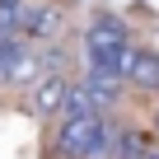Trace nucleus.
Instances as JSON below:
<instances>
[{
    "label": "nucleus",
    "mask_w": 159,
    "mask_h": 159,
    "mask_svg": "<svg viewBox=\"0 0 159 159\" xmlns=\"http://www.w3.org/2000/svg\"><path fill=\"white\" fill-rule=\"evenodd\" d=\"M28 5L33 0H0V33L5 38H19V28L28 19Z\"/></svg>",
    "instance_id": "0eeeda50"
},
{
    "label": "nucleus",
    "mask_w": 159,
    "mask_h": 159,
    "mask_svg": "<svg viewBox=\"0 0 159 159\" xmlns=\"http://www.w3.org/2000/svg\"><path fill=\"white\" fill-rule=\"evenodd\" d=\"M126 84H140V89H154V94H159V56H154L150 47H136V52H131Z\"/></svg>",
    "instance_id": "39448f33"
},
{
    "label": "nucleus",
    "mask_w": 159,
    "mask_h": 159,
    "mask_svg": "<svg viewBox=\"0 0 159 159\" xmlns=\"http://www.w3.org/2000/svg\"><path fill=\"white\" fill-rule=\"evenodd\" d=\"M56 150L66 159H117V131L103 117H61Z\"/></svg>",
    "instance_id": "f03ea898"
},
{
    "label": "nucleus",
    "mask_w": 159,
    "mask_h": 159,
    "mask_svg": "<svg viewBox=\"0 0 159 159\" xmlns=\"http://www.w3.org/2000/svg\"><path fill=\"white\" fill-rule=\"evenodd\" d=\"M150 159H159V150H154V154H150Z\"/></svg>",
    "instance_id": "6e6552de"
},
{
    "label": "nucleus",
    "mask_w": 159,
    "mask_h": 159,
    "mask_svg": "<svg viewBox=\"0 0 159 159\" xmlns=\"http://www.w3.org/2000/svg\"><path fill=\"white\" fill-rule=\"evenodd\" d=\"M70 89H75V84H70L66 75H47L42 84H38V89L28 94V108H33L38 117H56V112L66 117V103H70Z\"/></svg>",
    "instance_id": "7ed1b4c3"
},
{
    "label": "nucleus",
    "mask_w": 159,
    "mask_h": 159,
    "mask_svg": "<svg viewBox=\"0 0 159 159\" xmlns=\"http://www.w3.org/2000/svg\"><path fill=\"white\" fill-rule=\"evenodd\" d=\"M61 24H66V14L56 10V5H28V19H24V28H19V38L33 47V42H56V33H61Z\"/></svg>",
    "instance_id": "20e7f679"
},
{
    "label": "nucleus",
    "mask_w": 159,
    "mask_h": 159,
    "mask_svg": "<svg viewBox=\"0 0 159 159\" xmlns=\"http://www.w3.org/2000/svg\"><path fill=\"white\" fill-rule=\"evenodd\" d=\"M131 52L136 42L126 38V24L117 14H98L89 28H84V61L94 75H108V80H126V66H131Z\"/></svg>",
    "instance_id": "f257e3e1"
},
{
    "label": "nucleus",
    "mask_w": 159,
    "mask_h": 159,
    "mask_svg": "<svg viewBox=\"0 0 159 159\" xmlns=\"http://www.w3.org/2000/svg\"><path fill=\"white\" fill-rule=\"evenodd\" d=\"M154 117H159V112H154Z\"/></svg>",
    "instance_id": "1a4fd4ad"
},
{
    "label": "nucleus",
    "mask_w": 159,
    "mask_h": 159,
    "mask_svg": "<svg viewBox=\"0 0 159 159\" xmlns=\"http://www.w3.org/2000/svg\"><path fill=\"white\" fill-rule=\"evenodd\" d=\"M80 84H84V94L94 98V108L103 112V108H112V98H117V80H108V75H84V80H80Z\"/></svg>",
    "instance_id": "423d86ee"
}]
</instances>
